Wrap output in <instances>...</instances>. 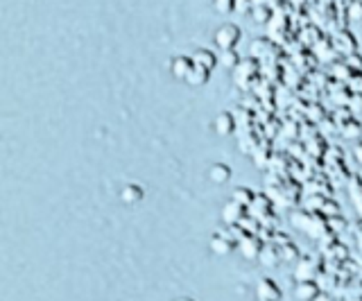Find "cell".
<instances>
[{
	"label": "cell",
	"mask_w": 362,
	"mask_h": 301,
	"mask_svg": "<svg viewBox=\"0 0 362 301\" xmlns=\"http://www.w3.org/2000/svg\"><path fill=\"white\" fill-rule=\"evenodd\" d=\"M290 225L317 242L324 240L328 233H335V231H331V227H328V218L324 213H320V211H310V208L294 211L290 216Z\"/></svg>",
	"instance_id": "cell-1"
},
{
	"label": "cell",
	"mask_w": 362,
	"mask_h": 301,
	"mask_svg": "<svg viewBox=\"0 0 362 301\" xmlns=\"http://www.w3.org/2000/svg\"><path fill=\"white\" fill-rule=\"evenodd\" d=\"M231 75H233V84L238 88H243V91H252L254 84L260 80V61L249 54V57L238 61L235 69H231Z\"/></svg>",
	"instance_id": "cell-2"
},
{
	"label": "cell",
	"mask_w": 362,
	"mask_h": 301,
	"mask_svg": "<svg viewBox=\"0 0 362 301\" xmlns=\"http://www.w3.org/2000/svg\"><path fill=\"white\" fill-rule=\"evenodd\" d=\"M294 265H297L294 267V281H310V278L317 281V276L324 272V256H301Z\"/></svg>",
	"instance_id": "cell-3"
},
{
	"label": "cell",
	"mask_w": 362,
	"mask_h": 301,
	"mask_svg": "<svg viewBox=\"0 0 362 301\" xmlns=\"http://www.w3.org/2000/svg\"><path fill=\"white\" fill-rule=\"evenodd\" d=\"M331 41H333V48L337 50V54H339L342 59L349 57V54L358 52V41H356V37L351 35V32H349L346 28L333 32V35H331Z\"/></svg>",
	"instance_id": "cell-4"
},
{
	"label": "cell",
	"mask_w": 362,
	"mask_h": 301,
	"mask_svg": "<svg viewBox=\"0 0 362 301\" xmlns=\"http://www.w3.org/2000/svg\"><path fill=\"white\" fill-rule=\"evenodd\" d=\"M243 32L238 25H231V23H224L222 28H218V32H215V46H218L220 50H229V48H235L238 41H240Z\"/></svg>",
	"instance_id": "cell-5"
},
{
	"label": "cell",
	"mask_w": 362,
	"mask_h": 301,
	"mask_svg": "<svg viewBox=\"0 0 362 301\" xmlns=\"http://www.w3.org/2000/svg\"><path fill=\"white\" fill-rule=\"evenodd\" d=\"M310 50H313V54L317 57V61H320V66H328V64H333V61H337V59H342V57L337 54V50L333 48L331 35H324Z\"/></svg>",
	"instance_id": "cell-6"
},
{
	"label": "cell",
	"mask_w": 362,
	"mask_h": 301,
	"mask_svg": "<svg viewBox=\"0 0 362 301\" xmlns=\"http://www.w3.org/2000/svg\"><path fill=\"white\" fill-rule=\"evenodd\" d=\"M263 244L265 240L258 236V233H247V236L238 242V252H240L243 259L247 261H258V256H260V249H263Z\"/></svg>",
	"instance_id": "cell-7"
},
{
	"label": "cell",
	"mask_w": 362,
	"mask_h": 301,
	"mask_svg": "<svg viewBox=\"0 0 362 301\" xmlns=\"http://www.w3.org/2000/svg\"><path fill=\"white\" fill-rule=\"evenodd\" d=\"M249 213L247 206L235 202V199H229L224 206H222V222L224 225H238V222H243V218Z\"/></svg>",
	"instance_id": "cell-8"
},
{
	"label": "cell",
	"mask_w": 362,
	"mask_h": 301,
	"mask_svg": "<svg viewBox=\"0 0 362 301\" xmlns=\"http://www.w3.org/2000/svg\"><path fill=\"white\" fill-rule=\"evenodd\" d=\"M213 129L218 131V136H231L233 131H238V122H235L233 111H222V114L215 116Z\"/></svg>",
	"instance_id": "cell-9"
},
{
	"label": "cell",
	"mask_w": 362,
	"mask_h": 301,
	"mask_svg": "<svg viewBox=\"0 0 362 301\" xmlns=\"http://www.w3.org/2000/svg\"><path fill=\"white\" fill-rule=\"evenodd\" d=\"M320 244H322L320 254L324 256V261H346L349 259V249L337 238L331 242H320Z\"/></svg>",
	"instance_id": "cell-10"
},
{
	"label": "cell",
	"mask_w": 362,
	"mask_h": 301,
	"mask_svg": "<svg viewBox=\"0 0 362 301\" xmlns=\"http://www.w3.org/2000/svg\"><path fill=\"white\" fill-rule=\"evenodd\" d=\"M192 66H195V61H192L190 54H177V57H173V61H170V71H173L175 80L186 82V77L192 71Z\"/></svg>",
	"instance_id": "cell-11"
},
{
	"label": "cell",
	"mask_w": 362,
	"mask_h": 301,
	"mask_svg": "<svg viewBox=\"0 0 362 301\" xmlns=\"http://www.w3.org/2000/svg\"><path fill=\"white\" fill-rule=\"evenodd\" d=\"M303 195H333L331 182H326V177H308V182H303Z\"/></svg>",
	"instance_id": "cell-12"
},
{
	"label": "cell",
	"mask_w": 362,
	"mask_h": 301,
	"mask_svg": "<svg viewBox=\"0 0 362 301\" xmlns=\"http://www.w3.org/2000/svg\"><path fill=\"white\" fill-rule=\"evenodd\" d=\"M256 297L260 301H279L283 297V293L276 285V281H272V278H260L258 288H256Z\"/></svg>",
	"instance_id": "cell-13"
},
{
	"label": "cell",
	"mask_w": 362,
	"mask_h": 301,
	"mask_svg": "<svg viewBox=\"0 0 362 301\" xmlns=\"http://www.w3.org/2000/svg\"><path fill=\"white\" fill-rule=\"evenodd\" d=\"M209 247H211L213 254L226 256V254H231L238 244H235V240H231L229 236H226V233H213L211 240H209Z\"/></svg>",
	"instance_id": "cell-14"
},
{
	"label": "cell",
	"mask_w": 362,
	"mask_h": 301,
	"mask_svg": "<svg viewBox=\"0 0 362 301\" xmlns=\"http://www.w3.org/2000/svg\"><path fill=\"white\" fill-rule=\"evenodd\" d=\"M320 293H322V288L315 278H310V281H297V288H294V297L299 301H317Z\"/></svg>",
	"instance_id": "cell-15"
},
{
	"label": "cell",
	"mask_w": 362,
	"mask_h": 301,
	"mask_svg": "<svg viewBox=\"0 0 362 301\" xmlns=\"http://www.w3.org/2000/svg\"><path fill=\"white\" fill-rule=\"evenodd\" d=\"M322 37H324V32H322V28L317 25V23H305V25H301L297 30V39L303 43L305 48H313Z\"/></svg>",
	"instance_id": "cell-16"
},
{
	"label": "cell",
	"mask_w": 362,
	"mask_h": 301,
	"mask_svg": "<svg viewBox=\"0 0 362 301\" xmlns=\"http://www.w3.org/2000/svg\"><path fill=\"white\" fill-rule=\"evenodd\" d=\"M258 263L263 267H276L283 263L281 259V247L274 242H265L263 249H260V256H258Z\"/></svg>",
	"instance_id": "cell-17"
},
{
	"label": "cell",
	"mask_w": 362,
	"mask_h": 301,
	"mask_svg": "<svg viewBox=\"0 0 362 301\" xmlns=\"http://www.w3.org/2000/svg\"><path fill=\"white\" fill-rule=\"evenodd\" d=\"M272 154H274V150H272V145H269V138H263L258 143V148L252 152V159L254 163L258 165V168H267L269 165V159H272Z\"/></svg>",
	"instance_id": "cell-18"
},
{
	"label": "cell",
	"mask_w": 362,
	"mask_h": 301,
	"mask_svg": "<svg viewBox=\"0 0 362 301\" xmlns=\"http://www.w3.org/2000/svg\"><path fill=\"white\" fill-rule=\"evenodd\" d=\"M211 73H213V71L206 69V66L195 64V66H192V71L188 73V77H186V84H188V86H204V84H209Z\"/></svg>",
	"instance_id": "cell-19"
},
{
	"label": "cell",
	"mask_w": 362,
	"mask_h": 301,
	"mask_svg": "<svg viewBox=\"0 0 362 301\" xmlns=\"http://www.w3.org/2000/svg\"><path fill=\"white\" fill-rule=\"evenodd\" d=\"M349 197H351V202H354L356 211L360 213L362 218V177L360 175H351V179H349Z\"/></svg>",
	"instance_id": "cell-20"
},
{
	"label": "cell",
	"mask_w": 362,
	"mask_h": 301,
	"mask_svg": "<svg viewBox=\"0 0 362 301\" xmlns=\"http://www.w3.org/2000/svg\"><path fill=\"white\" fill-rule=\"evenodd\" d=\"M328 73H331L333 80L346 84V82L351 80V75H354L356 71L351 69V66H349L344 59H337V61H333V64H328Z\"/></svg>",
	"instance_id": "cell-21"
},
{
	"label": "cell",
	"mask_w": 362,
	"mask_h": 301,
	"mask_svg": "<svg viewBox=\"0 0 362 301\" xmlns=\"http://www.w3.org/2000/svg\"><path fill=\"white\" fill-rule=\"evenodd\" d=\"M324 118H328L326 107L320 102V100H310L308 107H305V111H303V120H310V122H315V125H320Z\"/></svg>",
	"instance_id": "cell-22"
},
{
	"label": "cell",
	"mask_w": 362,
	"mask_h": 301,
	"mask_svg": "<svg viewBox=\"0 0 362 301\" xmlns=\"http://www.w3.org/2000/svg\"><path fill=\"white\" fill-rule=\"evenodd\" d=\"M190 57L195 64H202V66H206V69H215L220 61H218V54H215L213 50H206V48H197V50H192L190 52Z\"/></svg>",
	"instance_id": "cell-23"
},
{
	"label": "cell",
	"mask_w": 362,
	"mask_h": 301,
	"mask_svg": "<svg viewBox=\"0 0 362 301\" xmlns=\"http://www.w3.org/2000/svg\"><path fill=\"white\" fill-rule=\"evenodd\" d=\"M209 179L213 184H226L231 179V168L226 163H213L209 168Z\"/></svg>",
	"instance_id": "cell-24"
},
{
	"label": "cell",
	"mask_w": 362,
	"mask_h": 301,
	"mask_svg": "<svg viewBox=\"0 0 362 301\" xmlns=\"http://www.w3.org/2000/svg\"><path fill=\"white\" fill-rule=\"evenodd\" d=\"M143 197H145V193H143V188L139 184H127L120 191V199L124 204H139Z\"/></svg>",
	"instance_id": "cell-25"
},
{
	"label": "cell",
	"mask_w": 362,
	"mask_h": 301,
	"mask_svg": "<svg viewBox=\"0 0 362 301\" xmlns=\"http://www.w3.org/2000/svg\"><path fill=\"white\" fill-rule=\"evenodd\" d=\"M339 134H342L344 138H351V141H360L362 138V122L354 116L346 125L339 127Z\"/></svg>",
	"instance_id": "cell-26"
},
{
	"label": "cell",
	"mask_w": 362,
	"mask_h": 301,
	"mask_svg": "<svg viewBox=\"0 0 362 301\" xmlns=\"http://www.w3.org/2000/svg\"><path fill=\"white\" fill-rule=\"evenodd\" d=\"M281 259H283V263H297L301 259L299 247L292 240H288L286 244H281Z\"/></svg>",
	"instance_id": "cell-27"
},
{
	"label": "cell",
	"mask_w": 362,
	"mask_h": 301,
	"mask_svg": "<svg viewBox=\"0 0 362 301\" xmlns=\"http://www.w3.org/2000/svg\"><path fill=\"white\" fill-rule=\"evenodd\" d=\"M252 16H254L256 23L267 25L269 20H272V16H274V9H269L267 5H254L252 7Z\"/></svg>",
	"instance_id": "cell-28"
},
{
	"label": "cell",
	"mask_w": 362,
	"mask_h": 301,
	"mask_svg": "<svg viewBox=\"0 0 362 301\" xmlns=\"http://www.w3.org/2000/svg\"><path fill=\"white\" fill-rule=\"evenodd\" d=\"M218 61L224 69H235L238 61H240V54L235 52V48H229V50H220L218 54Z\"/></svg>",
	"instance_id": "cell-29"
},
{
	"label": "cell",
	"mask_w": 362,
	"mask_h": 301,
	"mask_svg": "<svg viewBox=\"0 0 362 301\" xmlns=\"http://www.w3.org/2000/svg\"><path fill=\"white\" fill-rule=\"evenodd\" d=\"M254 197H256V193L252 191V188H247V186H238L235 191H233V195H231V199H235V202H240L245 206L252 204Z\"/></svg>",
	"instance_id": "cell-30"
},
{
	"label": "cell",
	"mask_w": 362,
	"mask_h": 301,
	"mask_svg": "<svg viewBox=\"0 0 362 301\" xmlns=\"http://www.w3.org/2000/svg\"><path fill=\"white\" fill-rule=\"evenodd\" d=\"M346 18L351 23H362V0H351L346 7Z\"/></svg>",
	"instance_id": "cell-31"
},
{
	"label": "cell",
	"mask_w": 362,
	"mask_h": 301,
	"mask_svg": "<svg viewBox=\"0 0 362 301\" xmlns=\"http://www.w3.org/2000/svg\"><path fill=\"white\" fill-rule=\"evenodd\" d=\"M326 197L331 195H305L303 197V208H310V211H322Z\"/></svg>",
	"instance_id": "cell-32"
},
{
	"label": "cell",
	"mask_w": 362,
	"mask_h": 301,
	"mask_svg": "<svg viewBox=\"0 0 362 301\" xmlns=\"http://www.w3.org/2000/svg\"><path fill=\"white\" fill-rule=\"evenodd\" d=\"M224 233H226V236H229L231 240H235V244H238V242H240V240L247 236L249 231L240 225V222H238V225H226V231H224Z\"/></svg>",
	"instance_id": "cell-33"
},
{
	"label": "cell",
	"mask_w": 362,
	"mask_h": 301,
	"mask_svg": "<svg viewBox=\"0 0 362 301\" xmlns=\"http://www.w3.org/2000/svg\"><path fill=\"white\" fill-rule=\"evenodd\" d=\"M346 107L351 109V114H354L356 118L362 116V93H351Z\"/></svg>",
	"instance_id": "cell-34"
},
{
	"label": "cell",
	"mask_w": 362,
	"mask_h": 301,
	"mask_svg": "<svg viewBox=\"0 0 362 301\" xmlns=\"http://www.w3.org/2000/svg\"><path fill=\"white\" fill-rule=\"evenodd\" d=\"M328 227H331V231H335L337 236H339V233H342L349 227V222L342 216H333V218H328Z\"/></svg>",
	"instance_id": "cell-35"
},
{
	"label": "cell",
	"mask_w": 362,
	"mask_h": 301,
	"mask_svg": "<svg viewBox=\"0 0 362 301\" xmlns=\"http://www.w3.org/2000/svg\"><path fill=\"white\" fill-rule=\"evenodd\" d=\"M346 86L354 93H362V71H356L354 75H351V80L346 82Z\"/></svg>",
	"instance_id": "cell-36"
},
{
	"label": "cell",
	"mask_w": 362,
	"mask_h": 301,
	"mask_svg": "<svg viewBox=\"0 0 362 301\" xmlns=\"http://www.w3.org/2000/svg\"><path fill=\"white\" fill-rule=\"evenodd\" d=\"M213 5H215L218 12L229 14V12H233V9H235V0H213Z\"/></svg>",
	"instance_id": "cell-37"
},
{
	"label": "cell",
	"mask_w": 362,
	"mask_h": 301,
	"mask_svg": "<svg viewBox=\"0 0 362 301\" xmlns=\"http://www.w3.org/2000/svg\"><path fill=\"white\" fill-rule=\"evenodd\" d=\"M344 61H346L354 71H362V54H360V52L349 54V57H344Z\"/></svg>",
	"instance_id": "cell-38"
},
{
	"label": "cell",
	"mask_w": 362,
	"mask_h": 301,
	"mask_svg": "<svg viewBox=\"0 0 362 301\" xmlns=\"http://www.w3.org/2000/svg\"><path fill=\"white\" fill-rule=\"evenodd\" d=\"M354 157H356V161L362 165V138L356 141V145H354Z\"/></svg>",
	"instance_id": "cell-39"
},
{
	"label": "cell",
	"mask_w": 362,
	"mask_h": 301,
	"mask_svg": "<svg viewBox=\"0 0 362 301\" xmlns=\"http://www.w3.org/2000/svg\"><path fill=\"white\" fill-rule=\"evenodd\" d=\"M356 247H358V252L362 254V229L356 231Z\"/></svg>",
	"instance_id": "cell-40"
}]
</instances>
